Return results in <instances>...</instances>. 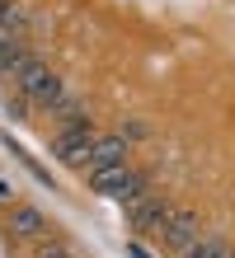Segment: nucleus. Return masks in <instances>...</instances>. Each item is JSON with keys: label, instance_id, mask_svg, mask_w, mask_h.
I'll return each instance as SVG.
<instances>
[{"label": "nucleus", "instance_id": "nucleus-1", "mask_svg": "<svg viewBox=\"0 0 235 258\" xmlns=\"http://www.w3.org/2000/svg\"><path fill=\"white\" fill-rule=\"evenodd\" d=\"M14 89H19V94H24L28 103H38V108H47V113H52L57 103H61V94H66L61 75H57L52 66H47L38 52H33V56H28V61L19 66V80H14Z\"/></svg>", "mask_w": 235, "mask_h": 258}, {"label": "nucleus", "instance_id": "nucleus-2", "mask_svg": "<svg viewBox=\"0 0 235 258\" xmlns=\"http://www.w3.org/2000/svg\"><path fill=\"white\" fill-rule=\"evenodd\" d=\"M89 183H94V192H104V197H113V202L127 207L132 197L146 192V174L132 169V164H113V169H94Z\"/></svg>", "mask_w": 235, "mask_h": 258}, {"label": "nucleus", "instance_id": "nucleus-3", "mask_svg": "<svg viewBox=\"0 0 235 258\" xmlns=\"http://www.w3.org/2000/svg\"><path fill=\"white\" fill-rule=\"evenodd\" d=\"M89 141H94V122H85V127H57V136H52V155H57L61 164H71V169H85Z\"/></svg>", "mask_w": 235, "mask_h": 258}, {"label": "nucleus", "instance_id": "nucleus-4", "mask_svg": "<svg viewBox=\"0 0 235 258\" xmlns=\"http://www.w3.org/2000/svg\"><path fill=\"white\" fill-rule=\"evenodd\" d=\"M122 216H127V225H132L136 235H160V225H165V216H169V207L160 202V197L141 192V197H132V202L122 207Z\"/></svg>", "mask_w": 235, "mask_h": 258}, {"label": "nucleus", "instance_id": "nucleus-5", "mask_svg": "<svg viewBox=\"0 0 235 258\" xmlns=\"http://www.w3.org/2000/svg\"><path fill=\"white\" fill-rule=\"evenodd\" d=\"M193 239H198V211H188V207H169V216H165V225H160V244H165V249H174V253H183Z\"/></svg>", "mask_w": 235, "mask_h": 258}, {"label": "nucleus", "instance_id": "nucleus-6", "mask_svg": "<svg viewBox=\"0 0 235 258\" xmlns=\"http://www.w3.org/2000/svg\"><path fill=\"white\" fill-rule=\"evenodd\" d=\"M5 225H10V235H14V239H28V244L47 239V216H42L38 207H28V202H10Z\"/></svg>", "mask_w": 235, "mask_h": 258}, {"label": "nucleus", "instance_id": "nucleus-7", "mask_svg": "<svg viewBox=\"0 0 235 258\" xmlns=\"http://www.w3.org/2000/svg\"><path fill=\"white\" fill-rule=\"evenodd\" d=\"M113 164H127V141H122L118 132H94L85 174H94V169H113Z\"/></svg>", "mask_w": 235, "mask_h": 258}, {"label": "nucleus", "instance_id": "nucleus-8", "mask_svg": "<svg viewBox=\"0 0 235 258\" xmlns=\"http://www.w3.org/2000/svg\"><path fill=\"white\" fill-rule=\"evenodd\" d=\"M33 56V47H28V38H14V33H0V85H10L19 80V66Z\"/></svg>", "mask_w": 235, "mask_h": 258}, {"label": "nucleus", "instance_id": "nucleus-9", "mask_svg": "<svg viewBox=\"0 0 235 258\" xmlns=\"http://www.w3.org/2000/svg\"><path fill=\"white\" fill-rule=\"evenodd\" d=\"M230 249H235V244H226L221 235H198L179 258H230Z\"/></svg>", "mask_w": 235, "mask_h": 258}, {"label": "nucleus", "instance_id": "nucleus-10", "mask_svg": "<svg viewBox=\"0 0 235 258\" xmlns=\"http://www.w3.org/2000/svg\"><path fill=\"white\" fill-rule=\"evenodd\" d=\"M52 122H57V127H85L89 113H85V103L75 99V94H61V103L52 108Z\"/></svg>", "mask_w": 235, "mask_h": 258}, {"label": "nucleus", "instance_id": "nucleus-11", "mask_svg": "<svg viewBox=\"0 0 235 258\" xmlns=\"http://www.w3.org/2000/svg\"><path fill=\"white\" fill-rule=\"evenodd\" d=\"M146 132H151V127H146V122H136V117H132V122H122V127H118V136H122L127 146H132V141H146Z\"/></svg>", "mask_w": 235, "mask_h": 258}, {"label": "nucleus", "instance_id": "nucleus-12", "mask_svg": "<svg viewBox=\"0 0 235 258\" xmlns=\"http://www.w3.org/2000/svg\"><path fill=\"white\" fill-rule=\"evenodd\" d=\"M38 258H75L66 244H52V239H38V249H33Z\"/></svg>", "mask_w": 235, "mask_h": 258}, {"label": "nucleus", "instance_id": "nucleus-13", "mask_svg": "<svg viewBox=\"0 0 235 258\" xmlns=\"http://www.w3.org/2000/svg\"><path fill=\"white\" fill-rule=\"evenodd\" d=\"M14 202V192H10V183H0V207H10Z\"/></svg>", "mask_w": 235, "mask_h": 258}]
</instances>
